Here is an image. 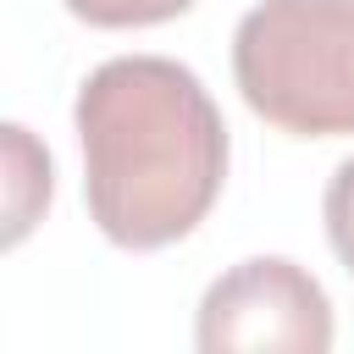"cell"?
I'll return each instance as SVG.
<instances>
[{
  "label": "cell",
  "mask_w": 354,
  "mask_h": 354,
  "mask_svg": "<svg viewBox=\"0 0 354 354\" xmlns=\"http://www.w3.org/2000/svg\"><path fill=\"white\" fill-rule=\"evenodd\" d=\"M83 144V199L116 249L188 238L227 183V122L171 55H116L94 66L72 105Z\"/></svg>",
  "instance_id": "1"
},
{
  "label": "cell",
  "mask_w": 354,
  "mask_h": 354,
  "mask_svg": "<svg viewBox=\"0 0 354 354\" xmlns=\"http://www.w3.org/2000/svg\"><path fill=\"white\" fill-rule=\"evenodd\" d=\"M243 105L293 138L354 133V0H260L232 33Z\"/></svg>",
  "instance_id": "2"
},
{
  "label": "cell",
  "mask_w": 354,
  "mask_h": 354,
  "mask_svg": "<svg viewBox=\"0 0 354 354\" xmlns=\"http://www.w3.org/2000/svg\"><path fill=\"white\" fill-rule=\"evenodd\" d=\"M332 299L288 254H254L221 271L194 315V343L205 354H326Z\"/></svg>",
  "instance_id": "3"
},
{
  "label": "cell",
  "mask_w": 354,
  "mask_h": 354,
  "mask_svg": "<svg viewBox=\"0 0 354 354\" xmlns=\"http://www.w3.org/2000/svg\"><path fill=\"white\" fill-rule=\"evenodd\" d=\"M55 171H50V155L28 138V127L22 122H6V243H22L28 238V227H33V216L50 205V183Z\"/></svg>",
  "instance_id": "4"
},
{
  "label": "cell",
  "mask_w": 354,
  "mask_h": 354,
  "mask_svg": "<svg viewBox=\"0 0 354 354\" xmlns=\"http://www.w3.org/2000/svg\"><path fill=\"white\" fill-rule=\"evenodd\" d=\"M61 6L88 28H149L183 17L194 0H61Z\"/></svg>",
  "instance_id": "5"
},
{
  "label": "cell",
  "mask_w": 354,
  "mask_h": 354,
  "mask_svg": "<svg viewBox=\"0 0 354 354\" xmlns=\"http://www.w3.org/2000/svg\"><path fill=\"white\" fill-rule=\"evenodd\" d=\"M321 216H326V243H332V254L354 271V155L332 171L326 199H321Z\"/></svg>",
  "instance_id": "6"
}]
</instances>
